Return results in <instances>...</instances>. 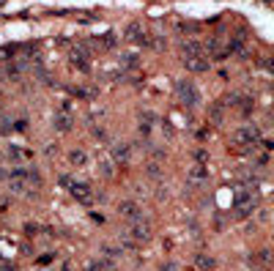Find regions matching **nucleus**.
Instances as JSON below:
<instances>
[{"instance_id": "nucleus-1", "label": "nucleus", "mask_w": 274, "mask_h": 271, "mask_svg": "<svg viewBox=\"0 0 274 271\" xmlns=\"http://www.w3.org/2000/svg\"><path fill=\"white\" fill-rule=\"evenodd\" d=\"M8 186L17 195H33L42 186V176L36 170H28V167H17V170L8 173Z\"/></svg>"}, {"instance_id": "nucleus-2", "label": "nucleus", "mask_w": 274, "mask_h": 271, "mask_svg": "<svg viewBox=\"0 0 274 271\" xmlns=\"http://www.w3.org/2000/svg\"><path fill=\"white\" fill-rule=\"evenodd\" d=\"M176 93H179V101L186 107H195L197 104V88L192 83H186V80H181V83H176Z\"/></svg>"}, {"instance_id": "nucleus-3", "label": "nucleus", "mask_w": 274, "mask_h": 271, "mask_svg": "<svg viewBox=\"0 0 274 271\" xmlns=\"http://www.w3.org/2000/svg\"><path fill=\"white\" fill-rule=\"evenodd\" d=\"M69 192H72V197L77 203H85V206L93 203V189H91L88 183H69Z\"/></svg>"}, {"instance_id": "nucleus-4", "label": "nucleus", "mask_w": 274, "mask_h": 271, "mask_svg": "<svg viewBox=\"0 0 274 271\" xmlns=\"http://www.w3.org/2000/svg\"><path fill=\"white\" fill-rule=\"evenodd\" d=\"M129 233H132V238H135V241H140V244L151 241V225L143 222V219H135V225L129 227Z\"/></svg>"}, {"instance_id": "nucleus-5", "label": "nucleus", "mask_w": 274, "mask_h": 271, "mask_svg": "<svg viewBox=\"0 0 274 271\" xmlns=\"http://www.w3.org/2000/svg\"><path fill=\"white\" fill-rule=\"evenodd\" d=\"M258 142V129L255 126H244V129H238L233 135V145H252Z\"/></svg>"}, {"instance_id": "nucleus-6", "label": "nucleus", "mask_w": 274, "mask_h": 271, "mask_svg": "<svg viewBox=\"0 0 274 271\" xmlns=\"http://www.w3.org/2000/svg\"><path fill=\"white\" fill-rule=\"evenodd\" d=\"M184 66H186V71L203 74V71H209V58H203V55H184Z\"/></svg>"}, {"instance_id": "nucleus-7", "label": "nucleus", "mask_w": 274, "mask_h": 271, "mask_svg": "<svg viewBox=\"0 0 274 271\" xmlns=\"http://www.w3.org/2000/svg\"><path fill=\"white\" fill-rule=\"evenodd\" d=\"M126 39H132V42H135V44H140V47L151 44V36L145 33V30L140 28V25H129V28H126Z\"/></svg>"}, {"instance_id": "nucleus-8", "label": "nucleus", "mask_w": 274, "mask_h": 271, "mask_svg": "<svg viewBox=\"0 0 274 271\" xmlns=\"http://www.w3.org/2000/svg\"><path fill=\"white\" fill-rule=\"evenodd\" d=\"M8 159H11L17 167H25L30 159H33V156H30V153L25 151V148H17V145H11V148H8Z\"/></svg>"}, {"instance_id": "nucleus-9", "label": "nucleus", "mask_w": 274, "mask_h": 271, "mask_svg": "<svg viewBox=\"0 0 274 271\" xmlns=\"http://www.w3.org/2000/svg\"><path fill=\"white\" fill-rule=\"evenodd\" d=\"M55 129L58 132H72V126H74V118H72V112H58V115H55Z\"/></svg>"}, {"instance_id": "nucleus-10", "label": "nucleus", "mask_w": 274, "mask_h": 271, "mask_svg": "<svg viewBox=\"0 0 274 271\" xmlns=\"http://www.w3.org/2000/svg\"><path fill=\"white\" fill-rule=\"evenodd\" d=\"M118 211L124 214V217H129V219H140V206H137L135 200H126V203H121V206H118Z\"/></svg>"}, {"instance_id": "nucleus-11", "label": "nucleus", "mask_w": 274, "mask_h": 271, "mask_svg": "<svg viewBox=\"0 0 274 271\" xmlns=\"http://www.w3.org/2000/svg\"><path fill=\"white\" fill-rule=\"evenodd\" d=\"M113 162L115 165H129V145H113Z\"/></svg>"}, {"instance_id": "nucleus-12", "label": "nucleus", "mask_w": 274, "mask_h": 271, "mask_svg": "<svg viewBox=\"0 0 274 271\" xmlns=\"http://www.w3.org/2000/svg\"><path fill=\"white\" fill-rule=\"evenodd\" d=\"M69 58H72V63H77L80 69H88V52H85V49L74 47L72 52H69Z\"/></svg>"}, {"instance_id": "nucleus-13", "label": "nucleus", "mask_w": 274, "mask_h": 271, "mask_svg": "<svg viewBox=\"0 0 274 271\" xmlns=\"http://www.w3.org/2000/svg\"><path fill=\"white\" fill-rule=\"evenodd\" d=\"M195 263H197V269H200V271H214V260L206 258V255H200V258H197Z\"/></svg>"}, {"instance_id": "nucleus-14", "label": "nucleus", "mask_w": 274, "mask_h": 271, "mask_svg": "<svg viewBox=\"0 0 274 271\" xmlns=\"http://www.w3.org/2000/svg\"><path fill=\"white\" fill-rule=\"evenodd\" d=\"M69 162H72L74 167H83L85 165V153L83 151H72V153H69Z\"/></svg>"}, {"instance_id": "nucleus-15", "label": "nucleus", "mask_w": 274, "mask_h": 271, "mask_svg": "<svg viewBox=\"0 0 274 271\" xmlns=\"http://www.w3.org/2000/svg\"><path fill=\"white\" fill-rule=\"evenodd\" d=\"M85 271H110V269H107V266H104V263H91Z\"/></svg>"}, {"instance_id": "nucleus-16", "label": "nucleus", "mask_w": 274, "mask_h": 271, "mask_svg": "<svg viewBox=\"0 0 274 271\" xmlns=\"http://www.w3.org/2000/svg\"><path fill=\"white\" fill-rule=\"evenodd\" d=\"M192 176H195V178H203L206 173H203V167H195V170H192Z\"/></svg>"}, {"instance_id": "nucleus-17", "label": "nucleus", "mask_w": 274, "mask_h": 271, "mask_svg": "<svg viewBox=\"0 0 274 271\" xmlns=\"http://www.w3.org/2000/svg\"><path fill=\"white\" fill-rule=\"evenodd\" d=\"M0 181H8V173L3 170V167H0Z\"/></svg>"}, {"instance_id": "nucleus-18", "label": "nucleus", "mask_w": 274, "mask_h": 271, "mask_svg": "<svg viewBox=\"0 0 274 271\" xmlns=\"http://www.w3.org/2000/svg\"><path fill=\"white\" fill-rule=\"evenodd\" d=\"M3 271H17V269H14V266H3Z\"/></svg>"}]
</instances>
